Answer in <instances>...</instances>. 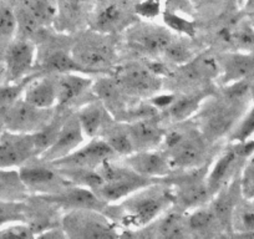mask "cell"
<instances>
[{
    "label": "cell",
    "instance_id": "obj_3",
    "mask_svg": "<svg viewBox=\"0 0 254 239\" xmlns=\"http://www.w3.org/2000/svg\"><path fill=\"white\" fill-rule=\"evenodd\" d=\"M161 143L173 171L194 170L206 165L207 140L196 128L168 131Z\"/></svg>",
    "mask_w": 254,
    "mask_h": 239
},
{
    "label": "cell",
    "instance_id": "obj_49",
    "mask_svg": "<svg viewBox=\"0 0 254 239\" xmlns=\"http://www.w3.org/2000/svg\"><path fill=\"white\" fill-rule=\"evenodd\" d=\"M4 130V126H3V120H1V115H0V133H1V131Z\"/></svg>",
    "mask_w": 254,
    "mask_h": 239
},
{
    "label": "cell",
    "instance_id": "obj_20",
    "mask_svg": "<svg viewBox=\"0 0 254 239\" xmlns=\"http://www.w3.org/2000/svg\"><path fill=\"white\" fill-rule=\"evenodd\" d=\"M56 28L75 31L94 13L95 0H56Z\"/></svg>",
    "mask_w": 254,
    "mask_h": 239
},
{
    "label": "cell",
    "instance_id": "obj_40",
    "mask_svg": "<svg viewBox=\"0 0 254 239\" xmlns=\"http://www.w3.org/2000/svg\"><path fill=\"white\" fill-rule=\"evenodd\" d=\"M254 133V105L241 121L237 122L233 130L229 133V141L232 143L246 142Z\"/></svg>",
    "mask_w": 254,
    "mask_h": 239
},
{
    "label": "cell",
    "instance_id": "obj_45",
    "mask_svg": "<svg viewBox=\"0 0 254 239\" xmlns=\"http://www.w3.org/2000/svg\"><path fill=\"white\" fill-rule=\"evenodd\" d=\"M160 5L156 0H143L135 6V13L145 18H153L158 14Z\"/></svg>",
    "mask_w": 254,
    "mask_h": 239
},
{
    "label": "cell",
    "instance_id": "obj_37",
    "mask_svg": "<svg viewBox=\"0 0 254 239\" xmlns=\"http://www.w3.org/2000/svg\"><path fill=\"white\" fill-rule=\"evenodd\" d=\"M65 119H66V117L55 114V116L53 117V120H51L45 127H43L40 131H38V132L33 133L34 142H35L36 157L53 145L54 141L58 137V133L59 131H60Z\"/></svg>",
    "mask_w": 254,
    "mask_h": 239
},
{
    "label": "cell",
    "instance_id": "obj_42",
    "mask_svg": "<svg viewBox=\"0 0 254 239\" xmlns=\"http://www.w3.org/2000/svg\"><path fill=\"white\" fill-rule=\"evenodd\" d=\"M162 55L166 56L168 61L175 62V64L180 65V66L187 64L188 61L192 60V51H190V49L186 44L181 43V41L176 43V41L172 40V43L166 48Z\"/></svg>",
    "mask_w": 254,
    "mask_h": 239
},
{
    "label": "cell",
    "instance_id": "obj_9",
    "mask_svg": "<svg viewBox=\"0 0 254 239\" xmlns=\"http://www.w3.org/2000/svg\"><path fill=\"white\" fill-rule=\"evenodd\" d=\"M207 173L208 166L204 165L194 170L183 171L176 181L168 183L172 187L175 204L181 209H196L212 198L207 186Z\"/></svg>",
    "mask_w": 254,
    "mask_h": 239
},
{
    "label": "cell",
    "instance_id": "obj_17",
    "mask_svg": "<svg viewBox=\"0 0 254 239\" xmlns=\"http://www.w3.org/2000/svg\"><path fill=\"white\" fill-rule=\"evenodd\" d=\"M124 163L136 173L151 179H162L173 172L170 160L162 150L136 151L126 156Z\"/></svg>",
    "mask_w": 254,
    "mask_h": 239
},
{
    "label": "cell",
    "instance_id": "obj_1",
    "mask_svg": "<svg viewBox=\"0 0 254 239\" xmlns=\"http://www.w3.org/2000/svg\"><path fill=\"white\" fill-rule=\"evenodd\" d=\"M175 204L172 187L158 181L133 192L117 203L107 204L104 213L120 226L128 229H142L155 223Z\"/></svg>",
    "mask_w": 254,
    "mask_h": 239
},
{
    "label": "cell",
    "instance_id": "obj_4",
    "mask_svg": "<svg viewBox=\"0 0 254 239\" xmlns=\"http://www.w3.org/2000/svg\"><path fill=\"white\" fill-rule=\"evenodd\" d=\"M97 172L104 179V183L94 192L106 204L117 203L132 194L133 192L161 181V179L143 177L125 163L122 165L116 163L115 160L106 161L97 167Z\"/></svg>",
    "mask_w": 254,
    "mask_h": 239
},
{
    "label": "cell",
    "instance_id": "obj_30",
    "mask_svg": "<svg viewBox=\"0 0 254 239\" xmlns=\"http://www.w3.org/2000/svg\"><path fill=\"white\" fill-rule=\"evenodd\" d=\"M204 97L206 95L202 92H190L175 97L173 101L166 107V115L175 122L183 121L201 109Z\"/></svg>",
    "mask_w": 254,
    "mask_h": 239
},
{
    "label": "cell",
    "instance_id": "obj_34",
    "mask_svg": "<svg viewBox=\"0 0 254 239\" xmlns=\"http://www.w3.org/2000/svg\"><path fill=\"white\" fill-rule=\"evenodd\" d=\"M102 138L109 143L110 147L114 150V152L117 156L126 157V156L135 152L132 141H131L128 131H127V126L117 125V127H114L111 123L106 128V131L102 133Z\"/></svg>",
    "mask_w": 254,
    "mask_h": 239
},
{
    "label": "cell",
    "instance_id": "obj_47",
    "mask_svg": "<svg viewBox=\"0 0 254 239\" xmlns=\"http://www.w3.org/2000/svg\"><path fill=\"white\" fill-rule=\"evenodd\" d=\"M0 77H4V58H3V50H0Z\"/></svg>",
    "mask_w": 254,
    "mask_h": 239
},
{
    "label": "cell",
    "instance_id": "obj_29",
    "mask_svg": "<svg viewBox=\"0 0 254 239\" xmlns=\"http://www.w3.org/2000/svg\"><path fill=\"white\" fill-rule=\"evenodd\" d=\"M30 197L18 168H0V199L23 202Z\"/></svg>",
    "mask_w": 254,
    "mask_h": 239
},
{
    "label": "cell",
    "instance_id": "obj_26",
    "mask_svg": "<svg viewBox=\"0 0 254 239\" xmlns=\"http://www.w3.org/2000/svg\"><path fill=\"white\" fill-rule=\"evenodd\" d=\"M58 79V106L69 107L81 99L89 90H92V80L79 72L56 75Z\"/></svg>",
    "mask_w": 254,
    "mask_h": 239
},
{
    "label": "cell",
    "instance_id": "obj_13",
    "mask_svg": "<svg viewBox=\"0 0 254 239\" xmlns=\"http://www.w3.org/2000/svg\"><path fill=\"white\" fill-rule=\"evenodd\" d=\"M119 156L114 152L109 143L104 138H92L87 145L76 148L74 152L58 161L51 162L56 168L66 170H97L100 165L110 160H115Z\"/></svg>",
    "mask_w": 254,
    "mask_h": 239
},
{
    "label": "cell",
    "instance_id": "obj_23",
    "mask_svg": "<svg viewBox=\"0 0 254 239\" xmlns=\"http://www.w3.org/2000/svg\"><path fill=\"white\" fill-rule=\"evenodd\" d=\"M76 116L85 136L90 138L102 136L114 120V116L97 97L94 101L80 107L79 111L76 112Z\"/></svg>",
    "mask_w": 254,
    "mask_h": 239
},
{
    "label": "cell",
    "instance_id": "obj_21",
    "mask_svg": "<svg viewBox=\"0 0 254 239\" xmlns=\"http://www.w3.org/2000/svg\"><path fill=\"white\" fill-rule=\"evenodd\" d=\"M217 61L221 70V84L224 86L254 76V53H228Z\"/></svg>",
    "mask_w": 254,
    "mask_h": 239
},
{
    "label": "cell",
    "instance_id": "obj_41",
    "mask_svg": "<svg viewBox=\"0 0 254 239\" xmlns=\"http://www.w3.org/2000/svg\"><path fill=\"white\" fill-rule=\"evenodd\" d=\"M163 21L168 29L177 31L180 34H185L187 36H194V34H196V24L193 21L187 20V19L182 18V16L171 10L165 11Z\"/></svg>",
    "mask_w": 254,
    "mask_h": 239
},
{
    "label": "cell",
    "instance_id": "obj_10",
    "mask_svg": "<svg viewBox=\"0 0 254 239\" xmlns=\"http://www.w3.org/2000/svg\"><path fill=\"white\" fill-rule=\"evenodd\" d=\"M126 30L127 45L145 56L161 55L173 40L168 28L155 24L133 23Z\"/></svg>",
    "mask_w": 254,
    "mask_h": 239
},
{
    "label": "cell",
    "instance_id": "obj_2",
    "mask_svg": "<svg viewBox=\"0 0 254 239\" xmlns=\"http://www.w3.org/2000/svg\"><path fill=\"white\" fill-rule=\"evenodd\" d=\"M251 95H234L224 90L221 99L206 102L199 112L201 132L207 141L218 140L231 133L248 106Z\"/></svg>",
    "mask_w": 254,
    "mask_h": 239
},
{
    "label": "cell",
    "instance_id": "obj_7",
    "mask_svg": "<svg viewBox=\"0 0 254 239\" xmlns=\"http://www.w3.org/2000/svg\"><path fill=\"white\" fill-rule=\"evenodd\" d=\"M21 181L30 196H51L58 194L72 186L66 177L51 163L43 162L34 157L18 168Z\"/></svg>",
    "mask_w": 254,
    "mask_h": 239
},
{
    "label": "cell",
    "instance_id": "obj_28",
    "mask_svg": "<svg viewBox=\"0 0 254 239\" xmlns=\"http://www.w3.org/2000/svg\"><path fill=\"white\" fill-rule=\"evenodd\" d=\"M41 71L45 74H67V72H79L87 74L72 58L71 51L67 53L64 49H55L46 54L40 60Z\"/></svg>",
    "mask_w": 254,
    "mask_h": 239
},
{
    "label": "cell",
    "instance_id": "obj_19",
    "mask_svg": "<svg viewBox=\"0 0 254 239\" xmlns=\"http://www.w3.org/2000/svg\"><path fill=\"white\" fill-rule=\"evenodd\" d=\"M246 158L239 155L233 143L219 156L213 167L207 173V186H208L212 197L222 187L231 182L234 176L238 175V170H241L242 163L246 162Z\"/></svg>",
    "mask_w": 254,
    "mask_h": 239
},
{
    "label": "cell",
    "instance_id": "obj_15",
    "mask_svg": "<svg viewBox=\"0 0 254 239\" xmlns=\"http://www.w3.org/2000/svg\"><path fill=\"white\" fill-rule=\"evenodd\" d=\"M36 157L33 133L3 130L0 133V168H19Z\"/></svg>",
    "mask_w": 254,
    "mask_h": 239
},
{
    "label": "cell",
    "instance_id": "obj_48",
    "mask_svg": "<svg viewBox=\"0 0 254 239\" xmlns=\"http://www.w3.org/2000/svg\"><path fill=\"white\" fill-rule=\"evenodd\" d=\"M251 99L253 100V104H254V82L251 84Z\"/></svg>",
    "mask_w": 254,
    "mask_h": 239
},
{
    "label": "cell",
    "instance_id": "obj_14",
    "mask_svg": "<svg viewBox=\"0 0 254 239\" xmlns=\"http://www.w3.org/2000/svg\"><path fill=\"white\" fill-rule=\"evenodd\" d=\"M115 80L130 97H151L157 94L162 86L161 76L156 75L148 66L140 65L122 67L116 71Z\"/></svg>",
    "mask_w": 254,
    "mask_h": 239
},
{
    "label": "cell",
    "instance_id": "obj_31",
    "mask_svg": "<svg viewBox=\"0 0 254 239\" xmlns=\"http://www.w3.org/2000/svg\"><path fill=\"white\" fill-rule=\"evenodd\" d=\"M188 229L197 236H213L216 232L223 231L211 208H196L187 218Z\"/></svg>",
    "mask_w": 254,
    "mask_h": 239
},
{
    "label": "cell",
    "instance_id": "obj_6",
    "mask_svg": "<svg viewBox=\"0 0 254 239\" xmlns=\"http://www.w3.org/2000/svg\"><path fill=\"white\" fill-rule=\"evenodd\" d=\"M67 238H117V227L104 212L96 209H70L61 219Z\"/></svg>",
    "mask_w": 254,
    "mask_h": 239
},
{
    "label": "cell",
    "instance_id": "obj_5",
    "mask_svg": "<svg viewBox=\"0 0 254 239\" xmlns=\"http://www.w3.org/2000/svg\"><path fill=\"white\" fill-rule=\"evenodd\" d=\"M70 51L75 61L87 74H102L114 66L117 59L116 48L109 34L95 30L76 40Z\"/></svg>",
    "mask_w": 254,
    "mask_h": 239
},
{
    "label": "cell",
    "instance_id": "obj_27",
    "mask_svg": "<svg viewBox=\"0 0 254 239\" xmlns=\"http://www.w3.org/2000/svg\"><path fill=\"white\" fill-rule=\"evenodd\" d=\"M92 91L96 95L97 99L106 106L112 116H124L127 115V97L124 90L120 87L117 81L111 77L100 79L99 81L92 84Z\"/></svg>",
    "mask_w": 254,
    "mask_h": 239
},
{
    "label": "cell",
    "instance_id": "obj_33",
    "mask_svg": "<svg viewBox=\"0 0 254 239\" xmlns=\"http://www.w3.org/2000/svg\"><path fill=\"white\" fill-rule=\"evenodd\" d=\"M156 223L157 236L165 238H181L188 236L187 219L182 216V212H165L162 218Z\"/></svg>",
    "mask_w": 254,
    "mask_h": 239
},
{
    "label": "cell",
    "instance_id": "obj_35",
    "mask_svg": "<svg viewBox=\"0 0 254 239\" xmlns=\"http://www.w3.org/2000/svg\"><path fill=\"white\" fill-rule=\"evenodd\" d=\"M15 38L16 18L13 4L0 0V50H4Z\"/></svg>",
    "mask_w": 254,
    "mask_h": 239
},
{
    "label": "cell",
    "instance_id": "obj_16",
    "mask_svg": "<svg viewBox=\"0 0 254 239\" xmlns=\"http://www.w3.org/2000/svg\"><path fill=\"white\" fill-rule=\"evenodd\" d=\"M85 137L86 136L82 131L76 114L69 115L64 121L58 133V137L54 141L53 145L43 153H40L36 158L48 163L60 160L79 148L84 142Z\"/></svg>",
    "mask_w": 254,
    "mask_h": 239
},
{
    "label": "cell",
    "instance_id": "obj_8",
    "mask_svg": "<svg viewBox=\"0 0 254 239\" xmlns=\"http://www.w3.org/2000/svg\"><path fill=\"white\" fill-rule=\"evenodd\" d=\"M4 130L19 133H35L45 127L55 116L53 109H40L21 97L0 111Z\"/></svg>",
    "mask_w": 254,
    "mask_h": 239
},
{
    "label": "cell",
    "instance_id": "obj_22",
    "mask_svg": "<svg viewBox=\"0 0 254 239\" xmlns=\"http://www.w3.org/2000/svg\"><path fill=\"white\" fill-rule=\"evenodd\" d=\"M45 201L55 203L56 206L64 209H96V211L104 212L107 204L102 202L99 197L95 194L94 191L85 187L80 186H70L65 191L58 194H51V196H38Z\"/></svg>",
    "mask_w": 254,
    "mask_h": 239
},
{
    "label": "cell",
    "instance_id": "obj_24",
    "mask_svg": "<svg viewBox=\"0 0 254 239\" xmlns=\"http://www.w3.org/2000/svg\"><path fill=\"white\" fill-rule=\"evenodd\" d=\"M126 126L135 152L155 150L157 146L161 145L165 136V131L160 127L156 121H153L152 117L136 120Z\"/></svg>",
    "mask_w": 254,
    "mask_h": 239
},
{
    "label": "cell",
    "instance_id": "obj_36",
    "mask_svg": "<svg viewBox=\"0 0 254 239\" xmlns=\"http://www.w3.org/2000/svg\"><path fill=\"white\" fill-rule=\"evenodd\" d=\"M224 39L233 44L239 51L254 53V26L251 21H244L233 29L226 30Z\"/></svg>",
    "mask_w": 254,
    "mask_h": 239
},
{
    "label": "cell",
    "instance_id": "obj_11",
    "mask_svg": "<svg viewBox=\"0 0 254 239\" xmlns=\"http://www.w3.org/2000/svg\"><path fill=\"white\" fill-rule=\"evenodd\" d=\"M132 6L127 0H100L95 13H92V30L104 34L122 30L136 23Z\"/></svg>",
    "mask_w": 254,
    "mask_h": 239
},
{
    "label": "cell",
    "instance_id": "obj_46",
    "mask_svg": "<svg viewBox=\"0 0 254 239\" xmlns=\"http://www.w3.org/2000/svg\"><path fill=\"white\" fill-rule=\"evenodd\" d=\"M243 9L247 14H253L254 13V0H244Z\"/></svg>",
    "mask_w": 254,
    "mask_h": 239
},
{
    "label": "cell",
    "instance_id": "obj_25",
    "mask_svg": "<svg viewBox=\"0 0 254 239\" xmlns=\"http://www.w3.org/2000/svg\"><path fill=\"white\" fill-rule=\"evenodd\" d=\"M23 99L40 109H53L58 104V79L56 74H46L33 79L26 86Z\"/></svg>",
    "mask_w": 254,
    "mask_h": 239
},
{
    "label": "cell",
    "instance_id": "obj_51",
    "mask_svg": "<svg viewBox=\"0 0 254 239\" xmlns=\"http://www.w3.org/2000/svg\"><path fill=\"white\" fill-rule=\"evenodd\" d=\"M243 3H244V0H238V4H239V5H243Z\"/></svg>",
    "mask_w": 254,
    "mask_h": 239
},
{
    "label": "cell",
    "instance_id": "obj_43",
    "mask_svg": "<svg viewBox=\"0 0 254 239\" xmlns=\"http://www.w3.org/2000/svg\"><path fill=\"white\" fill-rule=\"evenodd\" d=\"M35 233L26 222H15L0 228V238H34Z\"/></svg>",
    "mask_w": 254,
    "mask_h": 239
},
{
    "label": "cell",
    "instance_id": "obj_38",
    "mask_svg": "<svg viewBox=\"0 0 254 239\" xmlns=\"http://www.w3.org/2000/svg\"><path fill=\"white\" fill-rule=\"evenodd\" d=\"M20 3L33 14L41 26L55 21L58 11L56 0H20Z\"/></svg>",
    "mask_w": 254,
    "mask_h": 239
},
{
    "label": "cell",
    "instance_id": "obj_44",
    "mask_svg": "<svg viewBox=\"0 0 254 239\" xmlns=\"http://www.w3.org/2000/svg\"><path fill=\"white\" fill-rule=\"evenodd\" d=\"M241 186L243 196L254 199V155L249 162L246 163L243 175L241 173Z\"/></svg>",
    "mask_w": 254,
    "mask_h": 239
},
{
    "label": "cell",
    "instance_id": "obj_12",
    "mask_svg": "<svg viewBox=\"0 0 254 239\" xmlns=\"http://www.w3.org/2000/svg\"><path fill=\"white\" fill-rule=\"evenodd\" d=\"M36 49L33 40L15 38L3 50L4 80L3 84L16 82L29 76L35 65Z\"/></svg>",
    "mask_w": 254,
    "mask_h": 239
},
{
    "label": "cell",
    "instance_id": "obj_50",
    "mask_svg": "<svg viewBox=\"0 0 254 239\" xmlns=\"http://www.w3.org/2000/svg\"><path fill=\"white\" fill-rule=\"evenodd\" d=\"M249 15H251V23H252V25L254 26V13H253V14H249Z\"/></svg>",
    "mask_w": 254,
    "mask_h": 239
},
{
    "label": "cell",
    "instance_id": "obj_39",
    "mask_svg": "<svg viewBox=\"0 0 254 239\" xmlns=\"http://www.w3.org/2000/svg\"><path fill=\"white\" fill-rule=\"evenodd\" d=\"M26 202L0 199V228L15 222H26Z\"/></svg>",
    "mask_w": 254,
    "mask_h": 239
},
{
    "label": "cell",
    "instance_id": "obj_18",
    "mask_svg": "<svg viewBox=\"0 0 254 239\" xmlns=\"http://www.w3.org/2000/svg\"><path fill=\"white\" fill-rule=\"evenodd\" d=\"M243 197L241 186V172L234 176L231 182L222 187L213 197L209 203V208L213 212L214 217L221 224L223 231L232 232V213L238 203L239 199Z\"/></svg>",
    "mask_w": 254,
    "mask_h": 239
},
{
    "label": "cell",
    "instance_id": "obj_32",
    "mask_svg": "<svg viewBox=\"0 0 254 239\" xmlns=\"http://www.w3.org/2000/svg\"><path fill=\"white\" fill-rule=\"evenodd\" d=\"M232 232L241 237L254 231V199L242 197L232 213Z\"/></svg>",
    "mask_w": 254,
    "mask_h": 239
}]
</instances>
